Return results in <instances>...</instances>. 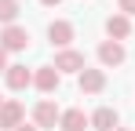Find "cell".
<instances>
[{"instance_id":"obj_1","label":"cell","mask_w":135,"mask_h":131,"mask_svg":"<svg viewBox=\"0 0 135 131\" xmlns=\"http://www.w3.org/2000/svg\"><path fill=\"white\" fill-rule=\"evenodd\" d=\"M0 47H4V51H26V47H29V33H26L22 26H4Z\"/></svg>"},{"instance_id":"obj_2","label":"cell","mask_w":135,"mask_h":131,"mask_svg":"<svg viewBox=\"0 0 135 131\" xmlns=\"http://www.w3.org/2000/svg\"><path fill=\"white\" fill-rule=\"evenodd\" d=\"M59 120H62V113H59V106H55L51 98L37 102V109H33V124H37V128H55Z\"/></svg>"},{"instance_id":"obj_3","label":"cell","mask_w":135,"mask_h":131,"mask_svg":"<svg viewBox=\"0 0 135 131\" xmlns=\"http://www.w3.org/2000/svg\"><path fill=\"white\" fill-rule=\"evenodd\" d=\"M22 117H26V109H22V102H4L0 106V128L4 131H15V128H22Z\"/></svg>"},{"instance_id":"obj_4","label":"cell","mask_w":135,"mask_h":131,"mask_svg":"<svg viewBox=\"0 0 135 131\" xmlns=\"http://www.w3.org/2000/svg\"><path fill=\"white\" fill-rule=\"evenodd\" d=\"M33 84L40 87L44 95H51V91H59V84H62V73H59L55 66H40V69L33 73Z\"/></svg>"},{"instance_id":"obj_5","label":"cell","mask_w":135,"mask_h":131,"mask_svg":"<svg viewBox=\"0 0 135 131\" xmlns=\"http://www.w3.org/2000/svg\"><path fill=\"white\" fill-rule=\"evenodd\" d=\"M47 40L55 44V47H62V51H66V47H69V40H73V22L55 18L51 26H47Z\"/></svg>"},{"instance_id":"obj_6","label":"cell","mask_w":135,"mask_h":131,"mask_svg":"<svg viewBox=\"0 0 135 131\" xmlns=\"http://www.w3.org/2000/svg\"><path fill=\"white\" fill-rule=\"evenodd\" d=\"M55 69H59V73H84V69H88V66H84V55H80V51H59V55H55Z\"/></svg>"},{"instance_id":"obj_7","label":"cell","mask_w":135,"mask_h":131,"mask_svg":"<svg viewBox=\"0 0 135 131\" xmlns=\"http://www.w3.org/2000/svg\"><path fill=\"white\" fill-rule=\"evenodd\" d=\"M106 33H110V40H128V37H132V18H128V15H110V18H106Z\"/></svg>"},{"instance_id":"obj_8","label":"cell","mask_w":135,"mask_h":131,"mask_svg":"<svg viewBox=\"0 0 135 131\" xmlns=\"http://www.w3.org/2000/svg\"><path fill=\"white\" fill-rule=\"evenodd\" d=\"M91 128H95V131H117V128H120V120H117V109H110V106L95 109V113H91Z\"/></svg>"},{"instance_id":"obj_9","label":"cell","mask_w":135,"mask_h":131,"mask_svg":"<svg viewBox=\"0 0 135 131\" xmlns=\"http://www.w3.org/2000/svg\"><path fill=\"white\" fill-rule=\"evenodd\" d=\"M102 87H106V73L102 69H84L80 73V91L84 95H99Z\"/></svg>"},{"instance_id":"obj_10","label":"cell","mask_w":135,"mask_h":131,"mask_svg":"<svg viewBox=\"0 0 135 131\" xmlns=\"http://www.w3.org/2000/svg\"><path fill=\"white\" fill-rule=\"evenodd\" d=\"M99 62L102 66H120L124 62V44H117V40L99 44Z\"/></svg>"},{"instance_id":"obj_11","label":"cell","mask_w":135,"mask_h":131,"mask_svg":"<svg viewBox=\"0 0 135 131\" xmlns=\"http://www.w3.org/2000/svg\"><path fill=\"white\" fill-rule=\"evenodd\" d=\"M59 128L62 131H84V128H91V117H84V109H66Z\"/></svg>"},{"instance_id":"obj_12","label":"cell","mask_w":135,"mask_h":131,"mask_svg":"<svg viewBox=\"0 0 135 131\" xmlns=\"http://www.w3.org/2000/svg\"><path fill=\"white\" fill-rule=\"evenodd\" d=\"M4 77H7V87H11V91H22V87L33 84V73H29L26 66H7Z\"/></svg>"},{"instance_id":"obj_13","label":"cell","mask_w":135,"mask_h":131,"mask_svg":"<svg viewBox=\"0 0 135 131\" xmlns=\"http://www.w3.org/2000/svg\"><path fill=\"white\" fill-rule=\"evenodd\" d=\"M18 0H0V22L4 26H15V18H18Z\"/></svg>"},{"instance_id":"obj_14","label":"cell","mask_w":135,"mask_h":131,"mask_svg":"<svg viewBox=\"0 0 135 131\" xmlns=\"http://www.w3.org/2000/svg\"><path fill=\"white\" fill-rule=\"evenodd\" d=\"M120 15L132 18V15H135V0H120Z\"/></svg>"},{"instance_id":"obj_15","label":"cell","mask_w":135,"mask_h":131,"mask_svg":"<svg viewBox=\"0 0 135 131\" xmlns=\"http://www.w3.org/2000/svg\"><path fill=\"white\" fill-rule=\"evenodd\" d=\"M0 73H7V51L0 47Z\"/></svg>"},{"instance_id":"obj_16","label":"cell","mask_w":135,"mask_h":131,"mask_svg":"<svg viewBox=\"0 0 135 131\" xmlns=\"http://www.w3.org/2000/svg\"><path fill=\"white\" fill-rule=\"evenodd\" d=\"M15 131H40L37 124H22V128H15Z\"/></svg>"},{"instance_id":"obj_17","label":"cell","mask_w":135,"mask_h":131,"mask_svg":"<svg viewBox=\"0 0 135 131\" xmlns=\"http://www.w3.org/2000/svg\"><path fill=\"white\" fill-rule=\"evenodd\" d=\"M40 4H47V7H55V4H62V0H40Z\"/></svg>"},{"instance_id":"obj_18","label":"cell","mask_w":135,"mask_h":131,"mask_svg":"<svg viewBox=\"0 0 135 131\" xmlns=\"http://www.w3.org/2000/svg\"><path fill=\"white\" fill-rule=\"evenodd\" d=\"M117 131H128V128H117Z\"/></svg>"},{"instance_id":"obj_19","label":"cell","mask_w":135,"mask_h":131,"mask_svg":"<svg viewBox=\"0 0 135 131\" xmlns=\"http://www.w3.org/2000/svg\"><path fill=\"white\" fill-rule=\"evenodd\" d=\"M0 106H4V98H0Z\"/></svg>"}]
</instances>
